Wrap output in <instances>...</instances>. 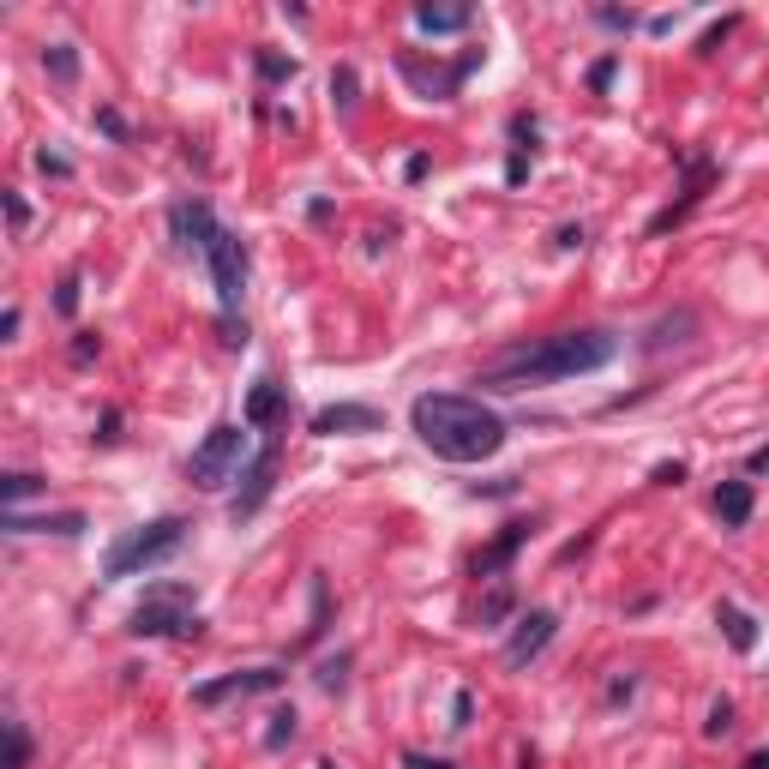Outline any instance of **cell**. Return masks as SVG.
Instances as JSON below:
<instances>
[{"mask_svg": "<svg viewBox=\"0 0 769 769\" xmlns=\"http://www.w3.org/2000/svg\"><path fill=\"white\" fill-rule=\"evenodd\" d=\"M716 626L721 631H728V643H733V650H757V626H752V613H740V607H733V601H721V607H716Z\"/></svg>", "mask_w": 769, "mask_h": 769, "instance_id": "obj_16", "label": "cell"}, {"mask_svg": "<svg viewBox=\"0 0 769 769\" xmlns=\"http://www.w3.org/2000/svg\"><path fill=\"white\" fill-rule=\"evenodd\" d=\"M331 97H337V108H355V73H349V66L331 73Z\"/></svg>", "mask_w": 769, "mask_h": 769, "instance_id": "obj_23", "label": "cell"}, {"mask_svg": "<svg viewBox=\"0 0 769 769\" xmlns=\"http://www.w3.org/2000/svg\"><path fill=\"white\" fill-rule=\"evenodd\" d=\"M54 307H61V313H79V277H66V283H61V295H54Z\"/></svg>", "mask_w": 769, "mask_h": 769, "instance_id": "obj_27", "label": "cell"}, {"mask_svg": "<svg viewBox=\"0 0 769 769\" xmlns=\"http://www.w3.org/2000/svg\"><path fill=\"white\" fill-rule=\"evenodd\" d=\"M619 355L613 331H560V337H535V343H511L505 355L482 367L475 385L487 392H529V385H560V379H584L595 367H607Z\"/></svg>", "mask_w": 769, "mask_h": 769, "instance_id": "obj_1", "label": "cell"}, {"mask_svg": "<svg viewBox=\"0 0 769 769\" xmlns=\"http://www.w3.org/2000/svg\"><path fill=\"white\" fill-rule=\"evenodd\" d=\"M241 451H247V433H241L235 421H222V427H210L205 439H198L193 463H187V482H193V487H205V494H217V487L241 470Z\"/></svg>", "mask_w": 769, "mask_h": 769, "instance_id": "obj_5", "label": "cell"}, {"mask_svg": "<svg viewBox=\"0 0 769 769\" xmlns=\"http://www.w3.org/2000/svg\"><path fill=\"white\" fill-rule=\"evenodd\" d=\"M553 631H560V619H553L548 607H535V613H523L517 619V631H511V643H505V662L511 667H529L535 655L553 643Z\"/></svg>", "mask_w": 769, "mask_h": 769, "instance_id": "obj_8", "label": "cell"}, {"mask_svg": "<svg viewBox=\"0 0 769 769\" xmlns=\"http://www.w3.org/2000/svg\"><path fill=\"white\" fill-rule=\"evenodd\" d=\"M523 541H529V523H505L494 548H482V553H475V577H494V584H499V572H505V565L517 560V548H523Z\"/></svg>", "mask_w": 769, "mask_h": 769, "instance_id": "obj_12", "label": "cell"}, {"mask_svg": "<svg viewBox=\"0 0 769 769\" xmlns=\"http://www.w3.org/2000/svg\"><path fill=\"white\" fill-rule=\"evenodd\" d=\"M37 163H42L49 175H73V163H66V157H49V151H37Z\"/></svg>", "mask_w": 769, "mask_h": 769, "instance_id": "obj_32", "label": "cell"}, {"mask_svg": "<svg viewBox=\"0 0 769 769\" xmlns=\"http://www.w3.org/2000/svg\"><path fill=\"white\" fill-rule=\"evenodd\" d=\"M259 73H265V79H295V61H283V54H259Z\"/></svg>", "mask_w": 769, "mask_h": 769, "instance_id": "obj_26", "label": "cell"}, {"mask_svg": "<svg viewBox=\"0 0 769 769\" xmlns=\"http://www.w3.org/2000/svg\"><path fill=\"white\" fill-rule=\"evenodd\" d=\"M373 427H379V409H367V403H325L313 415L319 439H337V433H373Z\"/></svg>", "mask_w": 769, "mask_h": 769, "instance_id": "obj_11", "label": "cell"}, {"mask_svg": "<svg viewBox=\"0 0 769 769\" xmlns=\"http://www.w3.org/2000/svg\"><path fill=\"white\" fill-rule=\"evenodd\" d=\"M745 769H769V752H757V757H752V764H745Z\"/></svg>", "mask_w": 769, "mask_h": 769, "instance_id": "obj_35", "label": "cell"}, {"mask_svg": "<svg viewBox=\"0 0 769 769\" xmlns=\"http://www.w3.org/2000/svg\"><path fill=\"white\" fill-rule=\"evenodd\" d=\"M704 733H709V740H721V733H733V704H728V697H721V704H716V709H709V721H704Z\"/></svg>", "mask_w": 769, "mask_h": 769, "instance_id": "obj_24", "label": "cell"}, {"mask_svg": "<svg viewBox=\"0 0 769 769\" xmlns=\"http://www.w3.org/2000/svg\"><path fill=\"white\" fill-rule=\"evenodd\" d=\"M7 222H13V235H25V229H30V205L18 193H7Z\"/></svg>", "mask_w": 769, "mask_h": 769, "instance_id": "obj_25", "label": "cell"}, {"mask_svg": "<svg viewBox=\"0 0 769 769\" xmlns=\"http://www.w3.org/2000/svg\"><path fill=\"white\" fill-rule=\"evenodd\" d=\"M289 740H295V709H277V716H271V733H265V745H271V752H283Z\"/></svg>", "mask_w": 769, "mask_h": 769, "instance_id": "obj_22", "label": "cell"}, {"mask_svg": "<svg viewBox=\"0 0 769 769\" xmlns=\"http://www.w3.org/2000/svg\"><path fill=\"white\" fill-rule=\"evenodd\" d=\"M409 427L445 463H487L505 445V421L482 403V397H457V392H427L409 403Z\"/></svg>", "mask_w": 769, "mask_h": 769, "instance_id": "obj_2", "label": "cell"}, {"mask_svg": "<svg viewBox=\"0 0 769 769\" xmlns=\"http://www.w3.org/2000/svg\"><path fill=\"white\" fill-rule=\"evenodd\" d=\"M97 439H103V445H115V439H120V415H115V409L103 415V433H97Z\"/></svg>", "mask_w": 769, "mask_h": 769, "instance_id": "obj_33", "label": "cell"}, {"mask_svg": "<svg viewBox=\"0 0 769 769\" xmlns=\"http://www.w3.org/2000/svg\"><path fill=\"white\" fill-rule=\"evenodd\" d=\"M132 638H198V619H193V589L187 584H157L151 589V595L139 601V607H132Z\"/></svg>", "mask_w": 769, "mask_h": 769, "instance_id": "obj_4", "label": "cell"}, {"mask_svg": "<svg viewBox=\"0 0 769 769\" xmlns=\"http://www.w3.org/2000/svg\"><path fill=\"white\" fill-rule=\"evenodd\" d=\"M277 457H283V445H277V439L265 445L259 457H253L247 487H241V494H235V505H229V511H235V523H241V517H253V511L265 505V494H271V482H277Z\"/></svg>", "mask_w": 769, "mask_h": 769, "instance_id": "obj_10", "label": "cell"}, {"mask_svg": "<svg viewBox=\"0 0 769 769\" xmlns=\"http://www.w3.org/2000/svg\"><path fill=\"white\" fill-rule=\"evenodd\" d=\"M511 601H517V595H511V584H505V577H499V584H494V589H487V595H482V626H499V619H505V613H511Z\"/></svg>", "mask_w": 769, "mask_h": 769, "instance_id": "obj_19", "label": "cell"}, {"mask_svg": "<svg viewBox=\"0 0 769 769\" xmlns=\"http://www.w3.org/2000/svg\"><path fill=\"white\" fill-rule=\"evenodd\" d=\"M187 541V523L181 517H157V523H139V529H127L108 548V560H103V577L108 584H120V577H139V572H151V565H163L175 548Z\"/></svg>", "mask_w": 769, "mask_h": 769, "instance_id": "obj_3", "label": "cell"}, {"mask_svg": "<svg viewBox=\"0 0 769 769\" xmlns=\"http://www.w3.org/2000/svg\"><path fill=\"white\" fill-rule=\"evenodd\" d=\"M205 259H210V283H217L222 319H235L241 313V295H247V247H241V235L217 229V241L205 247Z\"/></svg>", "mask_w": 769, "mask_h": 769, "instance_id": "obj_6", "label": "cell"}, {"mask_svg": "<svg viewBox=\"0 0 769 769\" xmlns=\"http://www.w3.org/2000/svg\"><path fill=\"white\" fill-rule=\"evenodd\" d=\"M42 66H49V73H54V79H61V85H73V79H79V54L66 49V42H54V49H42Z\"/></svg>", "mask_w": 769, "mask_h": 769, "instance_id": "obj_18", "label": "cell"}, {"mask_svg": "<svg viewBox=\"0 0 769 769\" xmlns=\"http://www.w3.org/2000/svg\"><path fill=\"white\" fill-rule=\"evenodd\" d=\"M97 120H103V132H115V139H127V120H120L115 108H103V115H97Z\"/></svg>", "mask_w": 769, "mask_h": 769, "instance_id": "obj_31", "label": "cell"}, {"mask_svg": "<svg viewBox=\"0 0 769 769\" xmlns=\"http://www.w3.org/2000/svg\"><path fill=\"white\" fill-rule=\"evenodd\" d=\"M7 740H13L7 769H30V733H25V721H7Z\"/></svg>", "mask_w": 769, "mask_h": 769, "instance_id": "obj_21", "label": "cell"}, {"mask_svg": "<svg viewBox=\"0 0 769 769\" xmlns=\"http://www.w3.org/2000/svg\"><path fill=\"white\" fill-rule=\"evenodd\" d=\"M589 85H595V91H607V85H613V61H595V73H589Z\"/></svg>", "mask_w": 769, "mask_h": 769, "instance_id": "obj_30", "label": "cell"}, {"mask_svg": "<svg viewBox=\"0 0 769 769\" xmlns=\"http://www.w3.org/2000/svg\"><path fill=\"white\" fill-rule=\"evenodd\" d=\"M601 25H607V30H631V13H619V7H601Z\"/></svg>", "mask_w": 769, "mask_h": 769, "instance_id": "obj_28", "label": "cell"}, {"mask_svg": "<svg viewBox=\"0 0 769 769\" xmlns=\"http://www.w3.org/2000/svg\"><path fill=\"white\" fill-rule=\"evenodd\" d=\"M7 529H13V535H79L85 517H79V511H61V517H25V511H7Z\"/></svg>", "mask_w": 769, "mask_h": 769, "instance_id": "obj_14", "label": "cell"}, {"mask_svg": "<svg viewBox=\"0 0 769 769\" xmlns=\"http://www.w3.org/2000/svg\"><path fill=\"white\" fill-rule=\"evenodd\" d=\"M169 229H175V241H181V247H198V253H205L210 241H217V229H222V222L210 217V205H205V198H181V205L169 210Z\"/></svg>", "mask_w": 769, "mask_h": 769, "instance_id": "obj_9", "label": "cell"}, {"mask_svg": "<svg viewBox=\"0 0 769 769\" xmlns=\"http://www.w3.org/2000/svg\"><path fill=\"white\" fill-rule=\"evenodd\" d=\"M415 25L433 30V37H445V30H463V25H470V7H415Z\"/></svg>", "mask_w": 769, "mask_h": 769, "instance_id": "obj_17", "label": "cell"}, {"mask_svg": "<svg viewBox=\"0 0 769 769\" xmlns=\"http://www.w3.org/2000/svg\"><path fill=\"white\" fill-rule=\"evenodd\" d=\"M409 764H415V769H451V764H427V757H409Z\"/></svg>", "mask_w": 769, "mask_h": 769, "instance_id": "obj_34", "label": "cell"}, {"mask_svg": "<svg viewBox=\"0 0 769 769\" xmlns=\"http://www.w3.org/2000/svg\"><path fill=\"white\" fill-rule=\"evenodd\" d=\"M716 517L728 523V529H745V523H752V487H745V482H721Z\"/></svg>", "mask_w": 769, "mask_h": 769, "instance_id": "obj_15", "label": "cell"}, {"mask_svg": "<svg viewBox=\"0 0 769 769\" xmlns=\"http://www.w3.org/2000/svg\"><path fill=\"white\" fill-rule=\"evenodd\" d=\"M0 494H7V505L18 511L30 494H42V482H37V475H25V470H18V475H7V482H0Z\"/></svg>", "mask_w": 769, "mask_h": 769, "instance_id": "obj_20", "label": "cell"}, {"mask_svg": "<svg viewBox=\"0 0 769 769\" xmlns=\"http://www.w3.org/2000/svg\"><path fill=\"white\" fill-rule=\"evenodd\" d=\"M655 482H662V487H679V482H685V463H662V470H655Z\"/></svg>", "mask_w": 769, "mask_h": 769, "instance_id": "obj_29", "label": "cell"}, {"mask_svg": "<svg viewBox=\"0 0 769 769\" xmlns=\"http://www.w3.org/2000/svg\"><path fill=\"white\" fill-rule=\"evenodd\" d=\"M283 409H289L283 385H277V379H259V385L247 392V409H241V421H247V427H277V421H283Z\"/></svg>", "mask_w": 769, "mask_h": 769, "instance_id": "obj_13", "label": "cell"}, {"mask_svg": "<svg viewBox=\"0 0 769 769\" xmlns=\"http://www.w3.org/2000/svg\"><path fill=\"white\" fill-rule=\"evenodd\" d=\"M277 685H283V674H277V667H247V674H222V679L193 685V704L198 709H217V704H229V697H259V691H277Z\"/></svg>", "mask_w": 769, "mask_h": 769, "instance_id": "obj_7", "label": "cell"}]
</instances>
